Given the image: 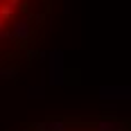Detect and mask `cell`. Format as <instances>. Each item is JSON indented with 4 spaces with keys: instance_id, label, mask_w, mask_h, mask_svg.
I'll return each mask as SVG.
<instances>
[{
    "instance_id": "obj_2",
    "label": "cell",
    "mask_w": 131,
    "mask_h": 131,
    "mask_svg": "<svg viewBox=\"0 0 131 131\" xmlns=\"http://www.w3.org/2000/svg\"><path fill=\"white\" fill-rule=\"evenodd\" d=\"M18 131H131V118L115 113L48 115L23 124Z\"/></svg>"
},
{
    "instance_id": "obj_1",
    "label": "cell",
    "mask_w": 131,
    "mask_h": 131,
    "mask_svg": "<svg viewBox=\"0 0 131 131\" xmlns=\"http://www.w3.org/2000/svg\"><path fill=\"white\" fill-rule=\"evenodd\" d=\"M57 0H0V81L16 79L43 57Z\"/></svg>"
}]
</instances>
